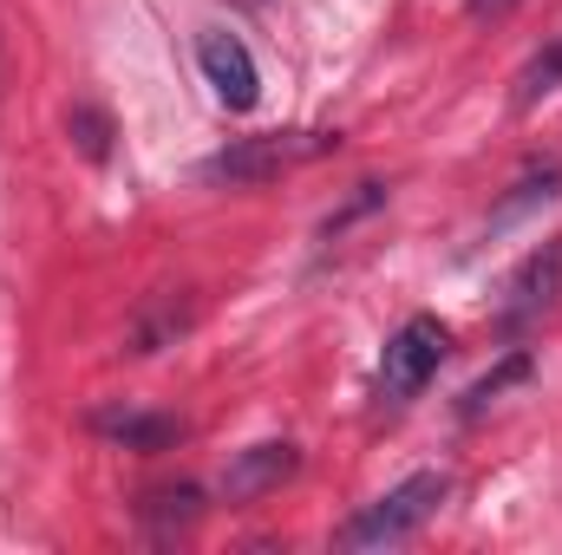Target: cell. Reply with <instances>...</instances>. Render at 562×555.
<instances>
[{
  "label": "cell",
  "instance_id": "cell-13",
  "mask_svg": "<svg viewBox=\"0 0 562 555\" xmlns=\"http://www.w3.org/2000/svg\"><path fill=\"white\" fill-rule=\"evenodd\" d=\"M517 0H471V13H510Z\"/></svg>",
  "mask_w": 562,
  "mask_h": 555
},
{
  "label": "cell",
  "instance_id": "cell-4",
  "mask_svg": "<svg viewBox=\"0 0 562 555\" xmlns=\"http://www.w3.org/2000/svg\"><path fill=\"white\" fill-rule=\"evenodd\" d=\"M557 301H562V236H550L543 249H530V256L517 262V275L504 281L497 320H504V333H524V327L543 320Z\"/></svg>",
  "mask_w": 562,
  "mask_h": 555
},
{
  "label": "cell",
  "instance_id": "cell-5",
  "mask_svg": "<svg viewBox=\"0 0 562 555\" xmlns=\"http://www.w3.org/2000/svg\"><path fill=\"white\" fill-rule=\"evenodd\" d=\"M196 66H203L210 92H216L229 112H256V99H262V72H256L249 46H243L236 33H203V46H196Z\"/></svg>",
  "mask_w": 562,
  "mask_h": 555
},
{
  "label": "cell",
  "instance_id": "cell-10",
  "mask_svg": "<svg viewBox=\"0 0 562 555\" xmlns=\"http://www.w3.org/2000/svg\"><path fill=\"white\" fill-rule=\"evenodd\" d=\"M196 510H203V490L196 484H177V490H150L144 497V517L150 523H196Z\"/></svg>",
  "mask_w": 562,
  "mask_h": 555
},
{
  "label": "cell",
  "instance_id": "cell-6",
  "mask_svg": "<svg viewBox=\"0 0 562 555\" xmlns=\"http://www.w3.org/2000/svg\"><path fill=\"white\" fill-rule=\"evenodd\" d=\"M294 464H301V451L281 438V444H249L229 471H223V497L229 503H256V497H269L281 477H294Z\"/></svg>",
  "mask_w": 562,
  "mask_h": 555
},
{
  "label": "cell",
  "instance_id": "cell-11",
  "mask_svg": "<svg viewBox=\"0 0 562 555\" xmlns=\"http://www.w3.org/2000/svg\"><path fill=\"white\" fill-rule=\"evenodd\" d=\"M517 380H530V353H510V360H504L497 373H484V380H477V386L464 393V412H484V406H491V399H497L504 386H517Z\"/></svg>",
  "mask_w": 562,
  "mask_h": 555
},
{
  "label": "cell",
  "instance_id": "cell-3",
  "mask_svg": "<svg viewBox=\"0 0 562 555\" xmlns=\"http://www.w3.org/2000/svg\"><path fill=\"white\" fill-rule=\"evenodd\" d=\"M445 353H451V333H445V320L413 314V320H406V327L386 340V353H380V380H373L380 406H413L425 386L438 380Z\"/></svg>",
  "mask_w": 562,
  "mask_h": 555
},
{
  "label": "cell",
  "instance_id": "cell-8",
  "mask_svg": "<svg viewBox=\"0 0 562 555\" xmlns=\"http://www.w3.org/2000/svg\"><path fill=\"white\" fill-rule=\"evenodd\" d=\"M562 92V33L543 46V53H530V66L517 72V92H510V105L517 112H537L543 99H557Z\"/></svg>",
  "mask_w": 562,
  "mask_h": 555
},
{
  "label": "cell",
  "instance_id": "cell-2",
  "mask_svg": "<svg viewBox=\"0 0 562 555\" xmlns=\"http://www.w3.org/2000/svg\"><path fill=\"white\" fill-rule=\"evenodd\" d=\"M334 144H340L334 132H269V138H236V144H223L216 157H203L196 177H203V183H269V177L294 170V163L327 157Z\"/></svg>",
  "mask_w": 562,
  "mask_h": 555
},
{
  "label": "cell",
  "instance_id": "cell-12",
  "mask_svg": "<svg viewBox=\"0 0 562 555\" xmlns=\"http://www.w3.org/2000/svg\"><path fill=\"white\" fill-rule=\"evenodd\" d=\"M66 132L79 138V150H86L92 163H99V157L112 150V118H105V112H92V105H72V118H66Z\"/></svg>",
  "mask_w": 562,
  "mask_h": 555
},
{
  "label": "cell",
  "instance_id": "cell-7",
  "mask_svg": "<svg viewBox=\"0 0 562 555\" xmlns=\"http://www.w3.org/2000/svg\"><path fill=\"white\" fill-rule=\"evenodd\" d=\"M99 431L119 438V444H132V451H170L183 438L177 418H157V412H99Z\"/></svg>",
  "mask_w": 562,
  "mask_h": 555
},
{
  "label": "cell",
  "instance_id": "cell-1",
  "mask_svg": "<svg viewBox=\"0 0 562 555\" xmlns=\"http://www.w3.org/2000/svg\"><path fill=\"white\" fill-rule=\"evenodd\" d=\"M445 497H451V477H445V471H419V477L393 484L380 503H367V510L340 530V550H400L406 536H419L425 523L445 510Z\"/></svg>",
  "mask_w": 562,
  "mask_h": 555
},
{
  "label": "cell",
  "instance_id": "cell-9",
  "mask_svg": "<svg viewBox=\"0 0 562 555\" xmlns=\"http://www.w3.org/2000/svg\"><path fill=\"white\" fill-rule=\"evenodd\" d=\"M183 327H190V301H164L157 314H144L138 327H132V353H157V347H170Z\"/></svg>",
  "mask_w": 562,
  "mask_h": 555
}]
</instances>
